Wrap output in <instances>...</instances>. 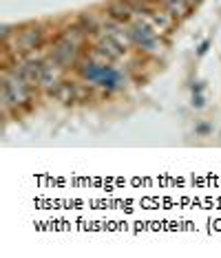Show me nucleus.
<instances>
[{
  "label": "nucleus",
  "mask_w": 221,
  "mask_h": 258,
  "mask_svg": "<svg viewBox=\"0 0 221 258\" xmlns=\"http://www.w3.org/2000/svg\"><path fill=\"white\" fill-rule=\"evenodd\" d=\"M18 78L25 80L27 84H40L42 78H44V67L40 62H29V64H25V67H20Z\"/></svg>",
  "instance_id": "nucleus-1"
}]
</instances>
